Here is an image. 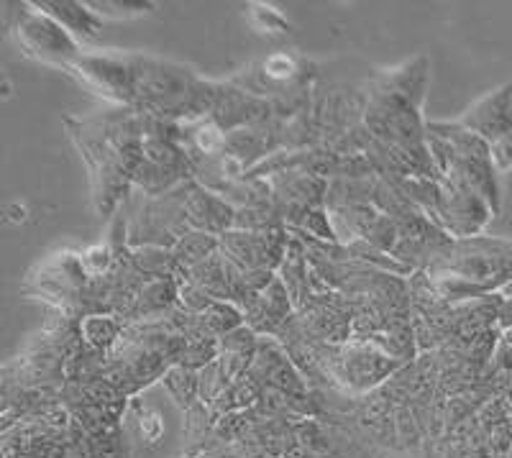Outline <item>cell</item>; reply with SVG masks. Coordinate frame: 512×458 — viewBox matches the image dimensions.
<instances>
[{
  "label": "cell",
  "mask_w": 512,
  "mask_h": 458,
  "mask_svg": "<svg viewBox=\"0 0 512 458\" xmlns=\"http://www.w3.org/2000/svg\"><path fill=\"white\" fill-rule=\"evenodd\" d=\"M459 126L487 144L497 172H512V82L474 103Z\"/></svg>",
  "instance_id": "1"
},
{
  "label": "cell",
  "mask_w": 512,
  "mask_h": 458,
  "mask_svg": "<svg viewBox=\"0 0 512 458\" xmlns=\"http://www.w3.org/2000/svg\"><path fill=\"white\" fill-rule=\"evenodd\" d=\"M16 39L29 57L59 67H72L80 57L77 41L70 31L41 11H24L16 24Z\"/></svg>",
  "instance_id": "2"
},
{
  "label": "cell",
  "mask_w": 512,
  "mask_h": 458,
  "mask_svg": "<svg viewBox=\"0 0 512 458\" xmlns=\"http://www.w3.org/2000/svg\"><path fill=\"white\" fill-rule=\"evenodd\" d=\"M41 13H47L49 18H54L64 31L80 36H93L98 29V16L93 11H85V6L80 3H36Z\"/></svg>",
  "instance_id": "3"
},
{
  "label": "cell",
  "mask_w": 512,
  "mask_h": 458,
  "mask_svg": "<svg viewBox=\"0 0 512 458\" xmlns=\"http://www.w3.org/2000/svg\"><path fill=\"white\" fill-rule=\"evenodd\" d=\"M249 18L251 26L262 34H285L290 29L287 18L282 16L277 8L267 6V3H251L249 6Z\"/></svg>",
  "instance_id": "4"
},
{
  "label": "cell",
  "mask_w": 512,
  "mask_h": 458,
  "mask_svg": "<svg viewBox=\"0 0 512 458\" xmlns=\"http://www.w3.org/2000/svg\"><path fill=\"white\" fill-rule=\"evenodd\" d=\"M88 8H93L95 16H111V18H131L139 16V13L149 11V3H90Z\"/></svg>",
  "instance_id": "5"
},
{
  "label": "cell",
  "mask_w": 512,
  "mask_h": 458,
  "mask_svg": "<svg viewBox=\"0 0 512 458\" xmlns=\"http://www.w3.org/2000/svg\"><path fill=\"white\" fill-rule=\"evenodd\" d=\"M264 70H267L272 77H287L290 72H295V62H292L290 57H272Z\"/></svg>",
  "instance_id": "6"
},
{
  "label": "cell",
  "mask_w": 512,
  "mask_h": 458,
  "mask_svg": "<svg viewBox=\"0 0 512 458\" xmlns=\"http://www.w3.org/2000/svg\"><path fill=\"white\" fill-rule=\"evenodd\" d=\"M3 80H6V75H3V70H0V82H3Z\"/></svg>",
  "instance_id": "7"
}]
</instances>
